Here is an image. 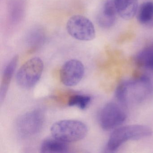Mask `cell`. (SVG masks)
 <instances>
[{
    "mask_svg": "<svg viewBox=\"0 0 153 153\" xmlns=\"http://www.w3.org/2000/svg\"><path fill=\"white\" fill-rule=\"evenodd\" d=\"M127 118L125 112L115 103L105 104L99 114V124L102 128L109 130L122 124Z\"/></svg>",
    "mask_w": 153,
    "mask_h": 153,
    "instance_id": "52a82bcc",
    "label": "cell"
},
{
    "mask_svg": "<svg viewBox=\"0 0 153 153\" xmlns=\"http://www.w3.org/2000/svg\"><path fill=\"white\" fill-rule=\"evenodd\" d=\"M138 22L148 28H153V1L142 3L137 13Z\"/></svg>",
    "mask_w": 153,
    "mask_h": 153,
    "instance_id": "7c38bea8",
    "label": "cell"
},
{
    "mask_svg": "<svg viewBox=\"0 0 153 153\" xmlns=\"http://www.w3.org/2000/svg\"><path fill=\"white\" fill-rule=\"evenodd\" d=\"M91 100V97L86 95H73L69 98L68 105L76 106L81 110H85L90 104Z\"/></svg>",
    "mask_w": 153,
    "mask_h": 153,
    "instance_id": "9a60e30c",
    "label": "cell"
},
{
    "mask_svg": "<svg viewBox=\"0 0 153 153\" xmlns=\"http://www.w3.org/2000/svg\"><path fill=\"white\" fill-rule=\"evenodd\" d=\"M51 131L52 137L68 143L84 138L87 134L88 128L80 121L65 120L53 123Z\"/></svg>",
    "mask_w": 153,
    "mask_h": 153,
    "instance_id": "7a4b0ae2",
    "label": "cell"
},
{
    "mask_svg": "<svg viewBox=\"0 0 153 153\" xmlns=\"http://www.w3.org/2000/svg\"><path fill=\"white\" fill-rule=\"evenodd\" d=\"M44 63L39 57H34L25 62L16 74L18 84L24 88L34 86L41 78L43 71Z\"/></svg>",
    "mask_w": 153,
    "mask_h": 153,
    "instance_id": "277c9868",
    "label": "cell"
},
{
    "mask_svg": "<svg viewBox=\"0 0 153 153\" xmlns=\"http://www.w3.org/2000/svg\"><path fill=\"white\" fill-rule=\"evenodd\" d=\"M135 61L139 67L153 72V42L138 53Z\"/></svg>",
    "mask_w": 153,
    "mask_h": 153,
    "instance_id": "5bb4252c",
    "label": "cell"
},
{
    "mask_svg": "<svg viewBox=\"0 0 153 153\" xmlns=\"http://www.w3.org/2000/svg\"><path fill=\"white\" fill-rule=\"evenodd\" d=\"M44 122L43 112L41 109H36L21 115L17 121L16 128L23 137H33L42 131Z\"/></svg>",
    "mask_w": 153,
    "mask_h": 153,
    "instance_id": "5b68a950",
    "label": "cell"
},
{
    "mask_svg": "<svg viewBox=\"0 0 153 153\" xmlns=\"http://www.w3.org/2000/svg\"><path fill=\"white\" fill-rule=\"evenodd\" d=\"M118 15L123 19L130 20L137 14L138 0H113Z\"/></svg>",
    "mask_w": 153,
    "mask_h": 153,
    "instance_id": "30bf717a",
    "label": "cell"
},
{
    "mask_svg": "<svg viewBox=\"0 0 153 153\" xmlns=\"http://www.w3.org/2000/svg\"><path fill=\"white\" fill-rule=\"evenodd\" d=\"M17 62L18 57L16 56L9 62L3 71L0 91V99L1 103L6 97L13 74L16 68Z\"/></svg>",
    "mask_w": 153,
    "mask_h": 153,
    "instance_id": "8fae6325",
    "label": "cell"
},
{
    "mask_svg": "<svg viewBox=\"0 0 153 153\" xmlns=\"http://www.w3.org/2000/svg\"><path fill=\"white\" fill-rule=\"evenodd\" d=\"M117 15L118 12L113 1L107 0L98 16V23L104 28H110L115 24Z\"/></svg>",
    "mask_w": 153,
    "mask_h": 153,
    "instance_id": "9c48e42d",
    "label": "cell"
},
{
    "mask_svg": "<svg viewBox=\"0 0 153 153\" xmlns=\"http://www.w3.org/2000/svg\"><path fill=\"white\" fill-rule=\"evenodd\" d=\"M67 30L73 38L81 41H90L94 39L96 31L93 23L81 15L71 17L67 22Z\"/></svg>",
    "mask_w": 153,
    "mask_h": 153,
    "instance_id": "8992f818",
    "label": "cell"
},
{
    "mask_svg": "<svg viewBox=\"0 0 153 153\" xmlns=\"http://www.w3.org/2000/svg\"><path fill=\"white\" fill-rule=\"evenodd\" d=\"M152 130L142 125H130L116 128L111 134L106 146L108 152H114L129 140H135L150 136Z\"/></svg>",
    "mask_w": 153,
    "mask_h": 153,
    "instance_id": "3957f363",
    "label": "cell"
},
{
    "mask_svg": "<svg viewBox=\"0 0 153 153\" xmlns=\"http://www.w3.org/2000/svg\"><path fill=\"white\" fill-rule=\"evenodd\" d=\"M85 67L77 59H71L64 63L60 71V78L65 86H74L77 85L84 76Z\"/></svg>",
    "mask_w": 153,
    "mask_h": 153,
    "instance_id": "ba28073f",
    "label": "cell"
},
{
    "mask_svg": "<svg viewBox=\"0 0 153 153\" xmlns=\"http://www.w3.org/2000/svg\"><path fill=\"white\" fill-rule=\"evenodd\" d=\"M69 147L67 142L52 137L44 140L41 146L42 153H66L68 151Z\"/></svg>",
    "mask_w": 153,
    "mask_h": 153,
    "instance_id": "4fadbf2b",
    "label": "cell"
},
{
    "mask_svg": "<svg viewBox=\"0 0 153 153\" xmlns=\"http://www.w3.org/2000/svg\"><path fill=\"white\" fill-rule=\"evenodd\" d=\"M153 92V85L150 79L143 76L123 81L118 86L116 97L124 105H133L147 99Z\"/></svg>",
    "mask_w": 153,
    "mask_h": 153,
    "instance_id": "6da1fadb",
    "label": "cell"
}]
</instances>
